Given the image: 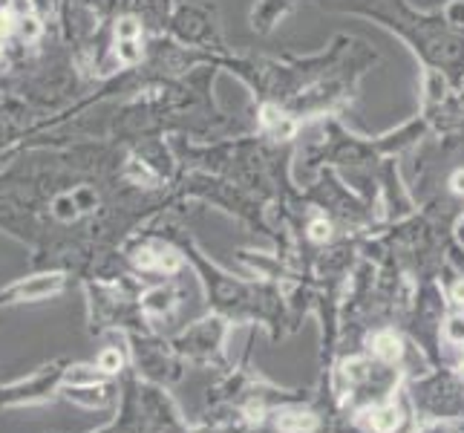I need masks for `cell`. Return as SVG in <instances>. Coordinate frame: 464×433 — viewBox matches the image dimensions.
<instances>
[{
  "instance_id": "8fae6325",
  "label": "cell",
  "mask_w": 464,
  "mask_h": 433,
  "mask_svg": "<svg viewBox=\"0 0 464 433\" xmlns=\"http://www.w3.org/2000/svg\"><path fill=\"white\" fill-rule=\"evenodd\" d=\"M12 32V15L9 12H0V38H6Z\"/></svg>"
},
{
  "instance_id": "5bb4252c",
  "label": "cell",
  "mask_w": 464,
  "mask_h": 433,
  "mask_svg": "<svg viewBox=\"0 0 464 433\" xmlns=\"http://www.w3.org/2000/svg\"><path fill=\"white\" fill-rule=\"evenodd\" d=\"M453 301H456V303H464V280H458V283L453 286Z\"/></svg>"
},
{
  "instance_id": "9c48e42d",
  "label": "cell",
  "mask_w": 464,
  "mask_h": 433,
  "mask_svg": "<svg viewBox=\"0 0 464 433\" xmlns=\"http://www.w3.org/2000/svg\"><path fill=\"white\" fill-rule=\"evenodd\" d=\"M156 269H164V272L179 269V254H174V252H162V254H159V263H156Z\"/></svg>"
},
{
  "instance_id": "3957f363",
  "label": "cell",
  "mask_w": 464,
  "mask_h": 433,
  "mask_svg": "<svg viewBox=\"0 0 464 433\" xmlns=\"http://www.w3.org/2000/svg\"><path fill=\"white\" fill-rule=\"evenodd\" d=\"M401 422V413H398V407L395 404H381L372 411V430L378 433H389V430H395Z\"/></svg>"
},
{
  "instance_id": "6da1fadb",
  "label": "cell",
  "mask_w": 464,
  "mask_h": 433,
  "mask_svg": "<svg viewBox=\"0 0 464 433\" xmlns=\"http://www.w3.org/2000/svg\"><path fill=\"white\" fill-rule=\"evenodd\" d=\"M317 427V419L303 411H286L277 416V430L280 433H309Z\"/></svg>"
},
{
  "instance_id": "7c38bea8",
  "label": "cell",
  "mask_w": 464,
  "mask_h": 433,
  "mask_svg": "<svg viewBox=\"0 0 464 433\" xmlns=\"http://www.w3.org/2000/svg\"><path fill=\"white\" fill-rule=\"evenodd\" d=\"M450 185H453L456 194H464V171H456L453 179H450Z\"/></svg>"
},
{
  "instance_id": "9a60e30c",
  "label": "cell",
  "mask_w": 464,
  "mask_h": 433,
  "mask_svg": "<svg viewBox=\"0 0 464 433\" xmlns=\"http://www.w3.org/2000/svg\"><path fill=\"white\" fill-rule=\"evenodd\" d=\"M461 370H464V367H461Z\"/></svg>"
},
{
  "instance_id": "4fadbf2b",
  "label": "cell",
  "mask_w": 464,
  "mask_h": 433,
  "mask_svg": "<svg viewBox=\"0 0 464 433\" xmlns=\"http://www.w3.org/2000/svg\"><path fill=\"white\" fill-rule=\"evenodd\" d=\"M23 35H27V38H35V35H38V23H35V18L23 20Z\"/></svg>"
},
{
  "instance_id": "277c9868",
  "label": "cell",
  "mask_w": 464,
  "mask_h": 433,
  "mask_svg": "<svg viewBox=\"0 0 464 433\" xmlns=\"http://www.w3.org/2000/svg\"><path fill=\"white\" fill-rule=\"evenodd\" d=\"M118 61H125V64H136L141 58V46L136 38H125V41H118Z\"/></svg>"
},
{
  "instance_id": "5b68a950",
  "label": "cell",
  "mask_w": 464,
  "mask_h": 433,
  "mask_svg": "<svg viewBox=\"0 0 464 433\" xmlns=\"http://www.w3.org/2000/svg\"><path fill=\"white\" fill-rule=\"evenodd\" d=\"M444 332H447V338L453 344H464V318H450Z\"/></svg>"
},
{
  "instance_id": "ba28073f",
  "label": "cell",
  "mask_w": 464,
  "mask_h": 433,
  "mask_svg": "<svg viewBox=\"0 0 464 433\" xmlns=\"http://www.w3.org/2000/svg\"><path fill=\"white\" fill-rule=\"evenodd\" d=\"M283 118H286V116H283L277 107H272V104H265V107H262V125H265V128H274V125H280Z\"/></svg>"
},
{
  "instance_id": "30bf717a",
  "label": "cell",
  "mask_w": 464,
  "mask_h": 433,
  "mask_svg": "<svg viewBox=\"0 0 464 433\" xmlns=\"http://www.w3.org/2000/svg\"><path fill=\"white\" fill-rule=\"evenodd\" d=\"M118 364H121V358H118V352H115V350H107V352L101 355V370L113 373V370H118Z\"/></svg>"
},
{
  "instance_id": "7a4b0ae2",
  "label": "cell",
  "mask_w": 464,
  "mask_h": 433,
  "mask_svg": "<svg viewBox=\"0 0 464 433\" xmlns=\"http://www.w3.org/2000/svg\"><path fill=\"white\" fill-rule=\"evenodd\" d=\"M372 350H375V355L384 358V361H395V358H401V352H404L401 338H398L395 332H389V329H384V332L375 335Z\"/></svg>"
},
{
  "instance_id": "52a82bcc",
  "label": "cell",
  "mask_w": 464,
  "mask_h": 433,
  "mask_svg": "<svg viewBox=\"0 0 464 433\" xmlns=\"http://www.w3.org/2000/svg\"><path fill=\"white\" fill-rule=\"evenodd\" d=\"M139 23L133 20V18H125V20H121L118 23V27H115V35H118V41H125V38H139Z\"/></svg>"
},
{
  "instance_id": "8992f818",
  "label": "cell",
  "mask_w": 464,
  "mask_h": 433,
  "mask_svg": "<svg viewBox=\"0 0 464 433\" xmlns=\"http://www.w3.org/2000/svg\"><path fill=\"white\" fill-rule=\"evenodd\" d=\"M329 234H332V226L326 220H314L309 226V237L314 240V243H323V240H329Z\"/></svg>"
}]
</instances>
